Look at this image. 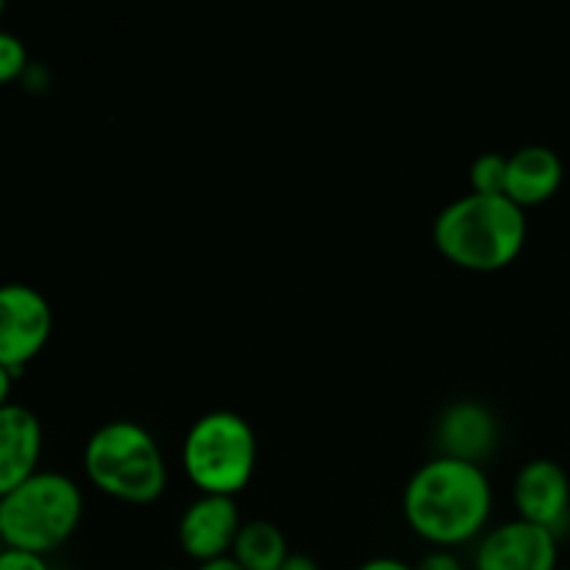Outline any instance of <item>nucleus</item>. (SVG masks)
Masks as SVG:
<instances>
[{
  "instance_id": "2",
  "label": "nucleus",
  "mask_w": 570,
  "mask_h": 570,
  "mask_svg": "<svg viewBox=\"0 0 570 570\" xmlns=\"http://www.w3.org/2000/svg\"><path fill=\"white\" fill-rule=\"evenodd\" d=\"M527 212L507 195L468 193L451 200L432 228L434 248L451 265L471 273H499L527 245Z\"/></svg>"
},
{
  "instance_id": "1",
  "label": "nucleus",
  "mask_w": 570,
  "mask_h": 570,
  "mask_svg": "<svg viewBox=\"0 0 570 570\" xmlns=\"http://www.w3.org/2000/svg\"><path fill=\"white\" fill-rule=\"evenodd\" d=\"M401 507L406 527L423 543L449 551L484 532L493 515V484L482 465L434 456L412 473Z\"/></svg>"
},
{
  "instance_id": "15",
  "label": "nucleus",
  "mask_w": 570,
  "mask_h": 570,
  "mask_svg": "<svg viewBox=\"0 0 570 570\" xmlns=\"http://www.w3.org/2000/svg\"><path fill=\"white\" fill-rule=\"evenodd\" d=\"M28 70V53L26 45L14 37V33L0 31V87L11 83Z\"/></svg>"
},
{
  "instance_id": "4",
  "label": "nucleus",
  "mask_w": 570,
  "mask_h": 570,
  "mask_svg": "<svg viewBox=\"0 0 570 570\" xmlns=\"http://www.w3.org/2000/svg\"><path fill=\"white\" fill-rule=\"evenodd\" d=\"M81 515L78 484L65 473L37 471L0 499V543L45 557L76 534Z\"/></svg>"
},
{
  "instance_id": "7",
  "label": "nucleus",
  "mask_w": 570,
  "mask_h": 570,
  "mask_svg": "<svg viewBox=\"0 0 570 570\" xmlns=\"http://www.w3.org/2000/svg\"><path fill=\"white\" fill-rule=\"evenodd\" d=\"M560 546L557 534L534 523L515 521L490 529L479 543L473 568L476 570H557Z\"/></svg>"
},
{
  "instance_id": "16",
  "label": "nucleus",
  "mask_w": 570,
  "mask_h": 570,
  "mask_svg": "<svg viewBox=\"0 0 570 570\" xmlns=\"http://www.w3.org/2000/svg\"><path fill=\"white\" fill-rule=\"evenodd\" d=\"M0 570H50L45 557L31 554V551L20 549H3L0 551Z\"/></svg>"
},
{
  "instance_id": "11",
  "label": "nucleus",
  "mask_w": 570,
  "mask_h": 570,
  "mask_svg": "<svg viewBox=\"0 0 570 570\" xmlns=\"http://www.w3.org/2000/svg\"><path fill=\"white\" fill-rule=\"evenodd\" d=\"M42 456V423L26 406L0 410V499L37 473Z\"/></svg>"
},
{
  "instance_id": "9",
  "label": "nucleus",
  "mask_w": 570,
  "mask_h": 570,
  "mask_svg": "<svg viewBox=\"0 0 570 570\" xmlns=\"http://www.w3.org/2000/svg\"><path fill=\"white\" fill-rule=\"evenodd\" d=\"M512 504L521 521L560 534L570 515V476L554 460H532L518 471Z\"/></svg>"
},
{
  "instance_id": "22",
  "label": "nucleus",
  "mask_w": 570,
  "mask_h": 570,
  "mask_svg": "<svg viewBox=\"0 0 570 570\" xmlns=\"http://www.w3.org/2000/svg\"><path fill=\"white\" fill-rule=\"evenodd\" d=\"M0 14H3V3H0Z\"/></svg>"
},
{
  "instance_id": "12",
  "label": "nucleus",
  "mask_w": 570,
  "mask_h": 570,
  "mask_svg": "<svg viewBox=\"0 0 570 570\" xmlns=\"http://www.w3.org/2000/svg\"><path fill=\"white\" fill-rule=\"evenodd\" d=\"M566 178V167L557 150L546 145H527L507 156V189L504 195L523 212L543 206L554 198Z\"/></svg>"
},
{
  "instance_id": "8",
  "label": "nucleus",
  "mask_w": 570,
  "mask_h": 570,
  "mask_svg": "<svg viewBox=\"0 0 570 570\" xmlns=\"http://www.w3.org/2000/svg\"><path fill=\"white\" fill-rule=\"evenodd\" d=\"M243 521L237 501L226 495H198L178 521V546L189 560L212 562L232 557Z\"/></svg>"
},
{
  "instance_id": "24",
  "label": "nucleus",
  "mask_w": 570,
  "mask_h": 570,
  "mask_svg": "<svg viewBox=\"0 0 570 570\" xmlns=\"http://www.w3.org/2000/svg\"><path fill=\"white\" fill-rule=\"evenodd\" d=\"M167 570H176V568H167Z\"/></svg>"
},
{
  "instance_id": "5",
  "label": "nucleus",
  "mask_w": 570,
  "mask_h": 570,
  "mask_svg": "<svg viewBox=\"0 0 570 570\" xmlns=\"http://www.w3.org/2000/svg\"><path fill=\"white\" fill-rule=\"evenodd\" d=\"M256 434L243 415L215 410L189 426L181 445V468L200 495L234 499L256 471Z\"/></svg>"
},
{
  "instance_id": "19",
  "label": "nucleus",
  "mask_w": 570,
  "mask_h": 570,
  "mask_svg": "<svg viewBox=\"0 0 570 570\" xmlns=\"http://www.w3.org/2000/svg\"><path fill=\"white\" fill-rule=\"evenodd\" d=\"M278 570H321V568H317V562L312 560V557H306V554H289L287 562H284V566L278 568Z\"/></svg>"
},
{
  "instance_id": "21",
  "label": "nucleus",
  "mask_w": 570,
  "mask_h": 570,
  "mask_svg": "<svg viewBox=\"0 0 570 570\" xmlns=\"http://www.w3.org/2000/svg\"><path fill=\"white\" fill-rule=\"evenodd\" d=\"M195 570H243L232 557H220V560H212V562H200Z\"/></svg>"
},
{
  "instance_id": "23",
  "label": "nucleus",
  "mask_w": 570,
  "mask_h": 570,
  "mask_svg": "<svg viewBox=\"0 0 570 570\" xmlns=\"http://www.w3.org/2000/svg\"><path fill=\"white\" fill-rule=\"evenodd\" d=\"M557 570H570V568H557Z\"/></svg>"
},
{
  "instance_id": "3",
  "label": "nucleus",
  "mask_w": 570,
  "mask_h": 570,
  "mask_svg": "<svg viewBox=\"0 0 570 570\" xmlns=\"http://www.w3.org/2000/svg\"><path fill=\"white\" fill-rule=\"evenodd\" d=\"M89 484L122 504L145 507L165 495L167 462L154 434L134 421H109L83 445Z\"/></svg>"
},
{
  "instance_id": "6",
  "label": "nucleus",
  "mask_w": 570,
  "mask_h": 570,
  "mask_svg": "<svg viewBox=\"0 0 570 570\" xmlns=\"http://www.w3.org/2000/svg\"><path fill=\"white\" fill-rule=\"evenodd\" d=\"M53 332L48 298L28 284L0 287V365L20 376L33 356L42 354Z\"/></svg>"
},
{
  "instance_id": "18",
  "label": "nucleus",
  "mask_w": 570,
  "mask_h": 570,
  "mask_svg": "<svg viewBox=\"0 0 570 570\" xmlns=\"http://www.w3.org/2000/svg\"><path fill=\"white\" fill-rule=\"evenodd\" d=\"M356 570H415L412 566H406V562L395 560V557H373V560L362 562Z\"/></svg>"
},
{
  "instance_id": "14",
  "label": "nucleus",
  "mask_w": 570,
  "mask_h": 570,
  "mask_svg": "<svg viewBox=\"0 0 570 570\" xmlns=\"http://www.w3.org/2000/svg\"><path fill=\"white\" fill-rule=\"evenodd\" d=\"M507 189V156L482 154L471 165V193L504 195Z\"/></svg>"
},
{
  "instance_id": "17",
  "label": "nucleus",
  "mask_w": 570,
  "mask_h": 570,
  "mask_svg": "<svg viewBox=\"0 0 570 570\" xmlns=\"http://www.w3.org/2000/svg\"><path fill=\"white\" fill-rule=\"evenodd\" d=\"M415 570H462V562L451 551H432Z\"/></svg>"
},
{
  "instance_id": "10",
  "label": "nucleus",
  "mask_w": 570,
  "mask_h": 570,
  "mask_svg": "<svg viewBox=\"0 0 570 570\" xmlns=\"http://www.w3.org/2000/svg\"><path fill=\"white\" fill-rule=\"evenodd\" d=\"M434 438L440 445L438 456L482 465L499 445V421L479 401H454L440 415Z\"/></svg>"
},
{
  "instance_id": "20",
  "label": "nucleus",
  "mask_w": 570,
  "mask_h": 570,
  "mask_svg": "<svg viewBox=\"0 0 570 570\" xmlns=\"http://www.w3.org/2000/svg\"><path fill=\"white\" fill-rule=\"evenodd\" d=\"M11 384H14V376H11L9 367L0 365V410H3V406H9V404H11V401H9V395H11Z\"/></svg>"
},
{
  "instance_id": "13",
  "label": "nucleus",
  "mask_w": 570,
  "mask_h": 570,
  "mask_svg": "<svg viewBox=\"0 0 570 570\" xmlns=\"http://www.w3.org/2000/svg\"><path fill=\"white\" fill-rule=\"evenodd\" d=\"M287 538L271 521L243 523L232 549V560L243 570H278L287 562Z\"/></svg>"
}]
</instances>
